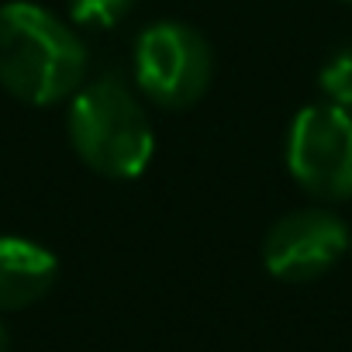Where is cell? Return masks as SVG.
<instances>
[{
  "label": "cell",
  "mask_w": 352,
  "mask_h": 352,
  "mask_svg": "<svg viewBox=\"0 0 352 352\" xmlns=\"http://www.w3.org/2000/svg\"><path fill=\"white\" fill-rule=\"evenodd\" d=\"M214 76L208 38L184 21H155L135 42V83L162 111L194 107Z\"/></svg>",
  "instance_id": "3"
},
{
  "label": "cell",
  "mask_w": 352,
  "mask_h": 352,
  "mask_svg": "<svg viewBox=\"0 0 352 352\" xmlns=\"http://www.w3.org/2000/svg\"><path fill=\"white\" fill-rule=\"evenodd\" d=\"M349 252H352V239H349Z\"/></svg>",
  "instance_id": "10"
},
{
  "label": "cell",
  "mask_w": 352,
  "mask_h": 352,
  "mask_svg": "<svg viewBox=\"0 0 352 352\" xmlns=\"http://www.w3.org/2000/svg\"><path fill=\"white\" fill-rule=\"evenodd\" d=\"M349 225L328 208L283 214L263 239V266L283 283H311L338 266L349 252Z\"/></svg>",
  "instance_id": "5"
},
{
  "label": "cell",
  "mask_w": 352,
  "mask_h": 352,
  "mask_svg": "<svg viewBox=\"0 0 352 352\" xmlns=\"http://www.w3.org/2000/svg\"><path fill=\"white\" fill-rule=\"evenodd\" d=\"M59 276L56 256L18 235H0V311H21L42 300Z\"/></svg>",
  "instance_id": "6"
},
{
  "label": "cell",
  "mask_w": 352,
  "mask_h": 352,
  "mask_svg": "<svg viewBox=\"0 0 352 352\" xmlns=\"http://www.w3.org/2000/svg\"><path fill=\"white\" fill-rule=\"evenodd\" d=\"M318 87L324 94L328 104L342 107V111H352V45L338 49L318 73Z\"/></svg>",
  "instance_id": "8"
},
{
  "label": "cell",
  "mask_w": 352,
  "mask_h": 352,
  "mask_svg": "<svg viewBox=\"0 0 352 352\" xmlns=\"http://www.w3.org/2000/svg\"><path fill=\"white\" fill-rule=\"evenodd\" d=\"M0 352H11V342H8V331H4V324H0Z\"/></svg>",
  "instance_id": "9"
},
{
  "label": "cell",
  "mask_w": 352,
  "mask_h": 352,
  "mask_svg": "<svg viewBox=\"0 0 352 352\" xmlns=\"http://www.w3.org/2000/svg\"><path fill=\"white\" fill-rule=\"evenodd\" d=\"M135 8V0H69V21L90 32L118 28Z\"/></svg>",
  "instance_id": "7"
},
{
  "label": "cell",
  "mask_w": 352,
  "mask_h": 352,
  "mask_svg": "<svg viewBox=\"0 0 352 352\" xmlns=\"http://www.w3.org/2000/svg\"><path fill=\"white\" fill-rule=\"evenodd\" d=\"M87 83V45L52 11L14 0L0 8V87L32 107L69 100Z\"/></svg>",
  "instance_id": "1"
},
{
  "label": "cell",
  "mask_w": 352,
  "mask_h": 352,
  "mask_svg": "<svg viewBox=\"0 0 352 352\" xmlns=\"http://www.w3.org/2000/svg\"><path fill=\"white\" fill-rule=\"evenodd\" d=\"M287 169L314 201H352V111L328 100L304 107L287 131Z\"/></svg>",
  "instance_id": "4"
},
{
  "label": "cell",
  "mask_w": 352,
  "mask_h": 352,
  "mask_svg": "<svg viewBox=\"0 0 352 352\" xmlns=\"http://www.w3.org/2000/svg\"><path fill=\"white\" fill-rule=\"evenodd\" d=\"M66 128L76 155L107 180H135L155 155L152 118L118 73H104L69 97Z\"/></svg>",
  "instance_id": "2"
}]
</instances>
